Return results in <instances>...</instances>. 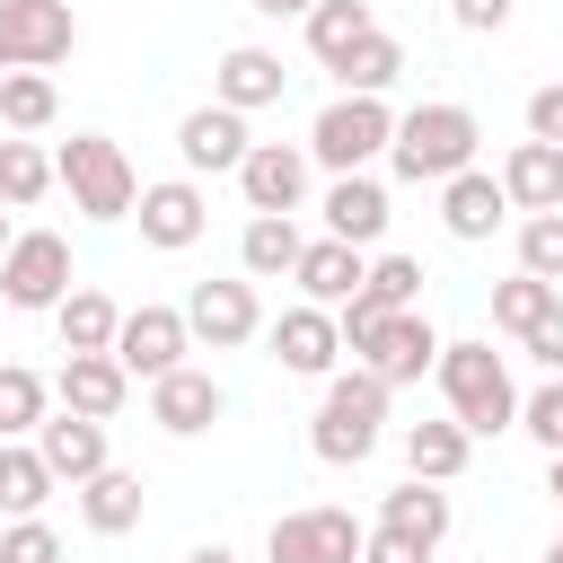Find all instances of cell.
Returning <instances> with one entry per match:
<instances>
[{
  "instance_id": "ba28073f",
  "label": "cell",
  "mask_w": 563,
  "mask_h": 563,
  "mask_svg": "<svg viewBox=\"0 0 563 563\" xmlns=\"http://www.w3.org/2000/svg\"><path fill=\"white\" fill-rule=\"evenodd\" d=\"M79 18L70 0H0V70H53L70 62Z\"/></svg>"
},
{
  "instance_id": "74e56055",
  "label": "cell",
  "mask_w": 563,
  "mask_h": 563,
  "mask_svg": "<svg viewBox=\"0 0 563 563\" xmlns=\"http://www.w3.org/2000/svg\"><path fill=\"white\" fill-rule=\"evenodd\" d=\"M519 431L537 449H563V378H545L537 396H519Z\"/></svg>"
},
{
  "instance_id": "7a4b0ae2",
  "label": "cell",
  "mask_w": 563,
  "mask_h": 563,
  "mask_svg": "<svg viewBox=\"0 0 563 563\" xmlns=\"http://www.w3.org/2000/svg\"><path fill=\"white\" fill-rule=\"evenodd\" d=\"M387 396H396V387H387L369 361L334 369V378H325V396H317V422H308V449H317V466H361V457L378 449Z\"/></svg>"
},
{
  "instance_id": "83f0119b",
  "label": "cell",
  "mask_w": 563,
  "mask_h": 563,
  "mask_svg": "<svg viewBox=\"0 0 563 563\" xmlns=\"http://www.w3.org/2000/svg\"><path fill=\"white\" fill-rule=\"evenodd\" d=\"M53 466H44V449L35 440H0V519H35L44 501H53Z\"/></svg>"
},
{
  "instance_id": "f6af8a7d",
  "label": "cell",
  "mask_w": 563,
  "mask_h": 563,
  "mask_svg": "<svg viewBox=\"0 0 563 563\" xmlns=\"http://www.w3.org/2000/svg\"><path fill=\"white\" fill-rule=\"evenodd\" d=\"M545 493L563 501V449H545Z\"/></svg>"
},
{
  "instance_id": "e0dca14e",
  "label": "cell",
  "mask_w": 563,
  "mask_h": 563,
  "mask_svg": "<svg viewBox=\"0 0 563 563\" xmlns=\"http://www.w3.org/2000/svg\"><path fill=\"white\" fill-rule=\"evenodd\" d=\"M501 220H510V194H501V176H484V167H457V176L440 185V229H449L457 246H484Z\"/></svg>"
},
{
  "instance_id": "cb8c5ba5",
  "label": "cell",
  "mask_w": 563,
  "mask_h": 563,
  "mask_svg": "<svg viewBox=\"0 0 563 563\" xmlns=\"http://www.w3.org/2000/svg\"><path fill=\"white\" fill-rule=\"evenodd\" d=\"M141 510H150V484L123 475V466H106V475L79 484V519H88V537H132Z\"/></svg>"
},
{
  "instance_id": "5bb4252c",
  "label": "cell",
  "mask_w": 563,
  "mask_h": 563,
  "mask_svg": "<svg viewBox=\"0 0 563 563\" xmlns=\"http://www.w3.org/2000/svg\"><path fill=\"white\" fill-rule=\"evenodd\" d=\"M246 150H255V141H246V114H238V106H220V97H211V106H194V114L176 123V158H185L194 176H238V158H246Z\"/></svg>"
},
{
  "instance_id": "60d3db41",
  "label": "cell",
  "mask_w": 563,
  "mask_h": 563,
  "mask_svg": "<svg viewBox=\"0 0 563 563\" xmlns=\"http://www.w3.org/2000/svg\"><path fill=\"white\" fill-rule=\"evenodd\" d=\"M528 141H563V79L528 88Z\"/></svg>"
},
{
  "instance_id": "3957f363",
  "label": "cell",
  "mask_w": 563,
  "mask_h": 563,
  "mask_svg": "<svg viewBox=\"0 0 563 563\" xmlns=\"http://www.w3.org/2000/svg\"><path fill=\"white\" fill-rule=\"evenodd\" d=\"M431 378H440L449 413H457L475 440H493V431H519V387H510V361H501L493 343H440Z\"/></svg>"
},
{
  "instance_id": "836d02e7",
  "label": "cell",
  "mask_w": 563,
  "mask_h": 563,
  "mask_svg": "<svg viewBox=\"0 0 563 563\" xmlns=\"http://www.w3.org/2000/svg\"><path fill=\"white\" fill-rule=\"evenodd\" d=\"M53 114H62L53 70H0V123H9V132H44Z\"/></svg>"
},
{
  "instance_id": "7402d4cb",
  "label": "cell",
  "mask_w": 563,
  "mask_h": 563,
  "mask_svg": "<svg viewBox=\"0 0 563 563\" xmlns=\"http://www.w3.org/2000/svg\"><path fill=\"white\" fill-rule=\"evenodd\" d=\"M325 238H343V246H378L387 238V185L369 167L325 185Z\"/></svg>"
},
{
  "instance_id": "ffe728a7",
  "label": "cell",
  "mask_w": 563,
  "mask_h": 563,
  "mask_svg": "<svg viewBox=\"0 0 563 563\" xmlns=\"http://www.w3.org/2000/svg\"><path fill=\"white\" fill-rule=\"evenodd\" d=\"M361 361H369L387 387H413V378L440 361V334H431V317H422V308H396V317L369 334V352H361Z\"/></svg>"
},
{
  "instance_id": "603a6c76",
  "label": "cell",
  "mask_w": 563,
  "mask_h": 563,
  "mask_svg": "<svg viewBox=\"0 0 563 563\" xmlns=\"http://www.w3.org/2000/svg\"><path fill=\"white\" fill-rule=\"evenodd\" d=\"M501 194L510 211H563V141H510Z\"/></svg>"
},
{
  "instance_id": "4fadbf2b",
  "label": "cell",
  "mask_w": 563,
  "mask_h": 563,
  "mask_svg": "<svg viewBox=\"0 0 563 563\" xmlns=\"http://www.w3.org/2000/svg\"><path fill=\"white\" fill-rule=\"evenodd\" d=\"M185 352H194V325H185V308H123L114 361H123L132 378H167V369H185Z\"/></svg>"
},
{
  "instance_id": "d6a6232c",
  "label": "cell",
  "mask_w": 563,
  "mask_h": 563,
  "mask_svg": "<svg viewBox=\"0 0 563 563\" xmlns=\"http://www.w3.org/2000/svg\"><path fill=\"white\" fill-rule=\"evenodd\" d=\"M53 185H62V176H53V158H44L26 132H18V141H0V202H9V211H35Z\"/></svg>"
},
{
  "instance_id": "f546056e",
  "label": "cell",
  "mask_w": 563,
  "mask_h": 563,
  "mask_svg": "<svg viewBox=\"0 0 563 563\" xmlns=\"http://www.w3.org/2000/svg\"><path fill=\"white\" fill-rule=\"evenodd\" d=\"M53 325H62V352H114V334H123V308H114L106 290H70V299L53 308Z\"/></svg>"
},
{
  "instance_id": "484cf974",
  "label": "cell",
  "mask_w": 563,
  "mask_h": 563,
  "mask_svg": "<svg viewBox=\"0 0 563 563\" xmlns=\"http://www.w3.org/2000/svg\"><path fill=\"white\" fill-rule=\"evenodd\" d=\"M299 246H308V238H299L290 211H255V220L238 229V273H246V282H282V273L299 264Z\"/></svg>"
},
{
  "instance_id": "7dc6e473",
  "label": "cell",
  "mask_w": 563,
  "mask_h": 563,
  "mask_svg": "<svg viewBox=\"0 0 563 563\" xmlns=\"http://www.w3.org/2000/svg\"><path fill=\"white\" fill-rule=\"evenodd\" d=\"M9 246H18V229H9V202H0V255H9Z\"/></svg>"
},
{
  "instance_id": "e575fe53",
  "label": "cell",
  "mask_w": 563,
  "mask_h": 563,
  "mask_svg": "<svg viewBox=\"0 0 563 563\" xmlns=\"http://www.w3.org/2000/svg\"><path fill=\"white\" fill-rule=\"evenodd\" d=\"M554 299H563L554 282H537V273H510V282H493V325H501V334H528V325H537Z\"/></svg>"
},
{
  "instance_id": "9c48e42d",
  "label": "cell",
  "mask_w": 563,
  "mask_h": 563,
  "mask_svg": "<svg viewBox=\"0 0 563 563\" xmlns=\"http://www.w3.org/2000/svg\"><path fill=\"white\" fill-rule=\"evenodd\" d=\"M264 343H273V361H282L290 378H334V361H343V325H334V308H317V299L282 308V317L264 325Z\"/></svg>"
},
{
  "instance_id": "ee69618b",
  "label": "cell",
  "mask_w": 563,
  "mask_h": 563,
  "mask_svg": "<svg viewBox=\"0 0 563 563\" xmlns=\"http://www.w3.org/2000/svg\"><path fill=\"white\" fill-rule=\"evenodd\" d=\"M246 9H255V18H308L317 0H246Z\"/></svg>"
},
{
  "instance_id": "d4e9b609",
  "label": "cell",
  "mask_w": 563,
  "mask_h": 563,
  "mask_svg": "<svg viewBox=\"0 0 563 563\" xmlns=\"http://www.w3.org/2000/svg\"><path fill=\"white\" fill-rule=\"evenodd\" d=\"M449 519H457V501L431 484V475H405L387 501H378V528H396V537H422L431 554H440V537H449Z\"/></svg>"
},
{
  "instance_id": "9a60e30c",
  "label": "cell",
  "mask_w": 563,
  "mask_h": 563,
  "mask_svg": "<svg viewBox=\"0 0 563 563\" xmlns=\"http://www.w3.org/2000/svg\"><path fill=\"white\" fill-rule=\"evenodd\" d=\"M53 396H62L70 413H88V422H114V413L132 405V369H123L114 352H70V361L53 369Z\"/></svg>"
},
{
  "instance_id": "b9f144b4",
  "label": "cell",
  "mask_w": 563,
  "mask_h": 563,
  "mask_svg": "<svg viewBox=\"0 0 563 563\" xmlns=\"http://www.w3.org/2000/svg\"><path fill=\"white\" fill-rule=\"evenodd\" d=\"M361 563H431V545H422V537H396V528H369Z\"/></svg>"
},
{
  "instance_id": "8992f818",
  "label": "cell",
  "mask_w": 563,
  "mask_h": 563,
  "mask_svg": "<svg viewBox=\"0 0 563 563\" xmlns=\"http://www.w3.org/2000/svg\"><path fill=\"white\" fill-rule=\"evenodd\" d=\"M79 282H70V238L62 229H18V246L0 255V299L9 308H26V317H44V308H62Z\"/></svg>"
},
{
  "instance_id": "d6986e66",
  "label": "cell",
  "mask_w": 563,
  "mask_h": 563,
  "mask_svg": "<svg viewBox=\"0 0 563 563\" xmlns=\"http://www.w3.org/2000/svg\"><path fill=\"white\" fill-rule=\"evenodd\" d=\"M290 282H299V299H317V308H343V299L369 282V246L308 238V246H299V264H290Z\"/></svg>"
},
{
  "instance_id": "277c9868",
  "label": "cell",
  "mask_w": 563,
  "mask_h": 563,
  "mask_svg": "<svg viewBox=\"0 0 563 563\" xmlns=\"http://www.w3.org/2000/svg\"><path fill=\"white\" fill-rule=\"evenodd\" d=\"M53 176H62L70 211H88V220H132V202H141V176H132L123 141H106V132H70L53 150Z\"/></svg>"
},
{
  "instance_id": "44dd1931",
  "label": "cell",
  "mask_w": 563,
  "mask_h": 563,
  "mask_svg": "<svg viewBox=\"0 0 563 563\" xmlns=\"http://www.w3.org/2000/svg\"><path fill=\"white\" fill-rule=\"evenodd\" d=\"M35 449H44V466H53L70 493H79L88 475H106V466H114V457H106V422H88V413H70V405H62V413H44Z\"/></svg>"
},
{
  "instance_id": "ab89813d",
  "label": "cell",
  "mask_w": 563,
  "mask_h": 563,
  "mask_svg": "<svg viewBox=\"0 0 563 563\" xmlns=\"http://www.w3.org/2000/svg\"><path fill=\"white\" fill-rule=\"evenodd\" d=\"M519 343H528V361H537L545 378H563V299H554V308H545V317H537Z\"/></svg>"
},
{
  "instance_id": "8d00e7d4",
  "label": "cell",
  "mask_w": 563,
  "mask_h": 563,
  "mask_svg": "<svg viewBox=\"0 0 563 563\" xmlns=\"http://www.w3.org/2000/svg\"><path fill=\"white\" fill-rule=\"evenodd\" d=\"M361 290H369L378 308H422V264H413V255H378Z\"/></svg>"
},
{
  "instance_id": "7bdbcfd3",
  "label": "cell",
  "mask_w": 563,
  "mask_h": 563,
  "mask_svg": "<svg viewBox=\"0 0 563 563\" xmlns=\"http://www.w3.org/2000/svg\"><path fill=\"white\" fill-rule=\"evenodd\" d=\"M510 9H519V0H449V18H457L466 35H493V26H510Z\"/></svg>"
},
{
  "instance_id": "2e32d148",
  "label": "cell",
  "mask_w": 563,
  "mask_h": 563,
  "mask_svg": "<svg viewBox=\"0 0 563 563\" xmlns=\"http://www.w3.org/2000/svg\"><path fill=\"white\" fill-rule=\"evenodd\" d=\"M282 88H290V70H282V53H264V44H229V53L211 62V97L238 106V114L282 106Z\"/></svg>"
},
{
  "instance_id": "4316f807",
  "label": "cell",
  "mask_w": 563,
  "mask_h": 563,
  "mask_svg": "<svg viewBox=\"0 0 563 563\" xmlns=\"http://www.w3.org/2000/svg\"><path fill=\"white\" fill-rule=\"evenodd\" d=\"M475 457V431L449 413V422H405V475H431V484H457Z\"/></svg>"
},
{
  "instance_id": "ac0fdd59",
  "label": "cell",
  "mask_w": 563,
  "mask_h": 563,
  "mask_svg": "<svg viewBox=\"0 0 563 563\" xmlns=\"http://www.w3.org/2000/svg\"><path fill=\"white\" fill-rule=\"evenodd\" d=\"M220 405H229V396H220V378H211V369H194V361H185V369H167V378H150V422H158V431H176V440L211 431V422H220Z\"/></svg>"
},
{
  "instance_id": "1f68e13d",
  "label": "cell",
  "mask_w": 563,
  "mask_h": 563,
  "mask_svg": "<svg viewBox=\"0 0 563 563\" xmlns=\"http://www.w3.org/2000/svg\"><path fill=\"white\" fill-rule=\"evenodd\" d=\"M334 79H343L352 97H387V88L405 79V44H396V35L378 26V35H361V44H352V53L334 62Z\"/></svg>"
},
{
  "instance_id": "52a82bcc",
  "label": "cell",
  "mask_w": 563,
  "mask_h": 563,
  "mask_svg": "<svg viewBox=\"0 0 563 563\" xmlns=\"http://www.w3.org/2000/svg\"><path fill=\"white\" fill-rule=\"evenodd\" d=\"M361 545H369V528H361L352 510H334V501L282 510V519L264 528V563H361Z\"/></svg>"
},
{
  "instance_id": "4dcf8cb0",
  "label": "cell",
  "mask_w": 563,
  "mask_h": 563,
  "mask_svg": "<svg viewBox=\"0 0 563 563\" xmlns=\"http://www.w3.org/2000/svg\"><path fill=\"white\" fill-rule=\"evenodd\" d=\"M53 413V378H35L26 361H0V440H35Z\"/></svg>"
},
{
  "instance_id": "f1b7e54d",
  "label": "cell",
  "mask_w": 563,
  "mask_h": 563,
  "mask_svg": "<svg viewBox=\"0 0 563 563\" xmlns=\"http://www.w3.org/2000/svg\"><path fill=\"white\" fill-rule=\"evenodd\" d=\"M299 26H308V53H317V62L334 70V62H343V53L361 44V35H378V9H369V0H317V9L299 18Z\"/></svg>"
},
{
  "instance_id": "30bf717a",
  "label": "cell",
  "mask_w": 563,
  "mask_h": 563,
  "mask_svg": "<svg viewBox=\"0 0 563 563\" xmlns=\"http://www.w3.org/2000/svg\"><path fill=\"white\" fill-rule=\"evenodd\" d=\"M308 141H255L246 158H238V194H246V211H299L308 202Z\"/></svg>"
},
{
  "instance_id": "8fae6325",
  "label": "cell",
  "mask_w": 563,
  "mask_h": 563,
  "mask_svg": "<svg viewBox=\"0 0 563 563\" xmlns=\"http://www.w3.org/2000/svg\"><path fill=\"white\" fill-rule=\"evenodd\" d=\"M132 220H141V246H158V255H185V246L211 229V202H202V185H194V176H167V185H141Z\"/></svg>"
},
{
  "instance_id": "f35d334b",
  "label": "cell",
  "mask_w": 563,
  "mask_h": 563,
  "mask_svg": "<svg viewBox=\"0 0 563 563\" xmlns=\"http://www.w3.org/2000/svg\"><path fill=\"white\" fill-rule=\"evenodd\" d=\"M0 563H62V537L44 528V510H35V519H9V528H0Z\"/></svg>"
},
{
  "instance_id": "d590c367",
  "label": "cell",
  "mask_w": 563,
  "mask_h": 563,
  "mask_svg": "<svg viewBox=\"0 0 563 563\" xmlns=\"http://www.w3.org/2000/svg\"><path fill=\"white\" fill-rule=\"evenodd\" d=\"M519 273H537V282L563 290V211H528L519 220Z\"/></svg>"
},
{
  "instance_id": "6da1fadb",
  "label": "cell",
  "mask_w": 563,
  "mask_h": 563,
  "mask_svg": "<svg viewBox=\"0 0 563 563\" xmlns=\"http://www.w3.org/2000/svg\"><path fill=\"white\" fill-rule=\"evenodd\" d=\"M475 141H484V123H475L457 97H422L413 114H396L387 167H396L405 185H449L457 167H475Z\"/></svg>"
},
{
  "instance_id": "bcb514c9",
  "label": "cell",
  "mask_w": 563,
  "mask_h": 563,
  "mask_svg": "<svg viewBox=\"0 0 563 563\" xmlns=\"http://www.w3.org/2000/svg\"><path fill=\"white\" fill-rule=\"evenodd\" d=\"M185 563H238V554H229V545H194Z\"/></svg>"
},
{
  "instance_id": "7c38bea8",
  "label": "cell",
  "mask_w": 563,
  "mask_h": 563,
  "mask_svg": "<svg viewBox=\"0 0 563 563\" xmlns=\"http://www.w3.org/2000/svg\"><path fill=\"white\" fill-rule=\"evenodd\" d=\"M185 325H194V343L238 352V343H255V334H264V299H255V282H194Z\"/></svg>"
},
{
  "instance_id": "5b68a950",
  "label": "cell",
  "mask_w": 563,
  "mask_h": 563,
  "mask_svg": "<svg viewBox=\"0 0 563 563\" xmlns=\"http://www.w3.org/2000/svg\"><path fill=\"white\" fill-rule=\"evenodd\" d=\"M387 141H396V106L387 97H352V88L308 123V158L334 167V176H361L369 158H387Z\"/></svg>"
},
{
  "instance_id": "c3c4849f",
  "label": "cell",
  "mask_w": 563,
  "mask_h": 563,
  "mask_svg": "<svg viewBox=\"0 0 563 563\" xmlns=\"http://www.w3.org/2000/svg\"><path fill=\"white\" fill-rule=\"evenodd\" d=\"M545 563H563V528H554V545H545Z\"/></svg>"
}]
</instances>
